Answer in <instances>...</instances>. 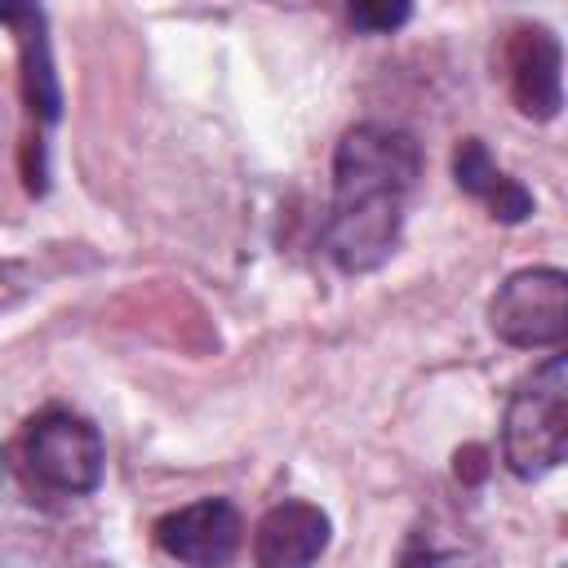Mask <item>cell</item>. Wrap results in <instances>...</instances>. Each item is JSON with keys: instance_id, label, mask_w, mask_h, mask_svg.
Returning a JSON list of instances; mask_svg holds the SVG:
<instances>
[{"instance_id": "8", "label": "cell", "mask_w": 568, "mask_h": 568, "mask_svg": "<svg viewBox=\"0 0 568 568\" xmlns=\"http://www.w3.org/2000/svg\"><path fill=\"white\" fill-rule=\"evenodd\" d=\"M0 22L13 27L18 36V53H22V102L36 120V151L44 146V129L58 124L62 115V89H58V71H53V53H49V31H44V9L36 4H0Z\"/></svg>"}, {"instance_id": "11", "label": "cell", "mask_w": 568, "mask_h": 568, "mask_svg": "<svg viewBox=\"0 0 568 568\" xmlns=\"http://www.w3.org/2000/svg\"><path fill=\"white\" fill-rule=\"evenodd\" d=\"M488 453L479 448V444H466V448H457V457H453V470H457V479H466V484H479L484 479V470H488V462H484Z\"/></svg>"}, {"instance_id": "7", "label": "cell", "mask_w": 568, "mask_h": 568, "mask_svg": "<svg viewBox=\"0 0 568 568\" xmlns=\"http://www.w3.org/2000/svg\"><path fill=\"white\" fill-rule=\"evenodd\" d=\"M328 541L333 519L315 501H275L253 528V568H315Z\"/></svg>"}, {"instance_id": "10", "label": "cell", "mask_w": 568, "mask_h": 568, "mask_svg": "<svg viewBox=\"0 0 568 568\" xmlns=\"http://www.w3.org/2000/svg\"><path fill=\"white\" fill-rule=\"evenodd\" d=\"M413 18L408 4H351V22L368 36H390Z\"/></svg>"}, {"instance_id": "5", "label": "cell", "mask_w": 568, "mask_h": 568, "mask_svg": "<svg viewBox=\"0 0 568 568\" xmlns=\"http://www.w3.org/2000/svg\"><path fill=\"white\" fill-rule=\"evenodd\" d=\"M155 546L182 568H231L244 546V519L231 497H200L155 519Z\"/></svg>"}, {"instance_id": "9", "label": "cell", "mask_w": 568, "mask_h": 568, "mask_svg": "<svg viewBox=\"0 0 568 568\" xmlns=\"http://www.w3.org/2000/svg\"><path fill=\"white\" fill-rule=\"evenodd\" d=\"M453 182H457L470 200H479V204L488 209V217H497V222H506V226L528 222L532 209H537L532 191H528L519 178H510V173L488 155V142H484V138H462V142H457V151H453Z\"/></svg>"}, {"instance_id": "3", "label": "cell", "mask_w": 568, "mask_h": 568, "mask_svg": "<svg viewBox=\"0 0 568 568\" xmlns=\"http://www.w3.org/2000/svg\"><path fill=\"white\" fill-rule=\"evenodd\" d=\"M568 457V355L550 351L506 399L501 462L515 479L532 484Z\"/></svg>"}, {"instance_id": "12", "label": "cell", "mask_w": 568, "mask_h": 568, "mask_svg": "<svg viewBox=\"0 0 568 568\" xmlns=\"http://www.w3.org/2000/svg\"><path fill=\"white\" fill-rule=\"evenodd\" d=\"M89 568H111V564H89Z\"/></svg>"}, {"instance_id": "4", "label": "cell", "mask_w": 568, "mask_h": 568, "mask_svg": "<svg viewBox=\"0 0 568 568\" xmlns=\"http://www.w3.org/2000/svg\"><path fill=\"white\" fill-rule=\"evenodd\" d=\"M488 328L515 351H559L568 337V275L559 266L506 275L488 302Z\"/></svg>"}, {"instance_id": "2", "label": "cell", "mask_w": 568, "mask_h": 568, "mask_svg": "<svg viewBox=\"0 0 568 568\" xmlns=\"http://www.w3.org/2000/svg\"><path fill=\"white\" fill-rule=\"evenodd\" d=\"M9 470L31 497L80 501L98 493L102 470H106L102 430L84 413L49 404L36 417H27V426L9 444Z\"/></svg>"}, {"instance_id": "1", "label": "cell", "mask_w": 568, "mask_h": 568, "mask_svg": "<svg viewBox=\"0 0 568 568\" xmlns=\"http://www.w3.org/2000/svg\"><path fill=\"white\" fill-rule=\"evenodd\" d=\"M422 178V142L382 120L351 124L333 146L328 213L320 244L346 275L377 271L404 235V213Z\"/></svg>"}, {"instance_id": "6", "label": "cell", "mask_w": 568, "mask_h": 568, "mask_svg": "<svg viewBox=\"0 0 568 568\" xmlns=\"http://www.w3.org/2000/svg\"><path fill=\"white\" fill-rule=\"evenodd\" d=\"M501 71H506V89H510V102L519 106V115H528L537 124L559 115V106H564V49H559V36L550 27L524 22V27L506 31Z\"/></svg>"}]
</instances>
